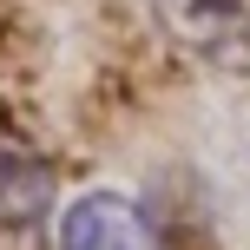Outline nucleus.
<instances>
[{
    "label": "nucleus",
    "instance_id": "1",
    "mask_svg": "<svg viewBox=\"0 0 250 250\" xmlns=\"http://www.w3.org/2000/svg\"><path fill=\"white\" fill-rule=\"evenodd\" d=\"M165 33L217 73H250V0H151Z\"/></svg>",
    "mask_w": 250,
    "mask_h": 250
},
{
    "label": "nucleus",
    "instance_id": "2",
    "mask_svg": "<svg viewBox=\"0 0 250 250\" xmlns=\"http://www.w3.org/2000/svg\"><path fill=\"white\" fill-rule=\"evenodd\" d=\"M60 250H158V230L125 191H86L60 211Z\"/></svg>",
    "mask_w": 250,
    "mask_h": 250
}]
</instances>
